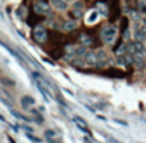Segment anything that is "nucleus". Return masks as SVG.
Listing matches in <instances>:
<instances>
[{"mask_svg":"<svg viewBox=\"0 0 146 143\" xmlns=\"http://www.w3.org/2000/svg\"><path fill=\"white\" fill-rule=\"evenodd\" d=\"M55 136H56V133L54 130H50V129H49V130L45 132V137H46V138H49V139H50V138H55Z\"/></svg>","mask_w":146,"mask_h":143,"instance_id":"nucleus-20","label":"nucleus"},{"mask_svg":"<svg viewBox=\"0 0 146 143\" xmlns=\"http://www.w3.org/2000/svg\"><path fill=\"white\" fill-rule=\"evenodd\" d=\"M146 40V26H142L141 28L136 31V41H140V43H144Z\"/></svg>","mask_w":146,"mask_h":143,"instance_id":"nucleus-9","label":"nucleus"},{"mask_svg":"<svg viewBox=\"0 0 146 143\" xmlns=\"http://www.w3.org/2000/svg\"><path fill=\"white\" fill-rule=\"evenodd\" d=\"M26 136H27V138H28V139H31V141H32V142H36V143H41V142H42L40 138H37V137L32 136V134H31V133H27V134H26Z\"/></svg>","mask_w":146,"mask_h":143,"instance_id":"nucleus-18","label":"nucleus"},{"mask_svg":"<svg viewBox=\"0 0 146 143\" xmlns=\"http://www.w3.org/2000/svg\"><path fill=\"white\" fill-rule=\"evenodd\" d=\"M96 56H98V64L99 66H103V64L106 62V53L103 50V49H100V50L96 52Z\"/></svg>","mask_w":146,"mask_h":143,"instance_id":"nucleus-11","label":"nucleus"},{"mask_svg":"<svg viewBox=\"0 0 146 143\" xmlns=\"http://www.w3.org/2000/svg\"><path fill=\"white\" fill-rule=\"evenodd\" d=\"M64 1H67V3H68V1H73V0H64Z\"/></svg>","mask_w":146,"mask_h":143,"instance_id":"nucleus-25","label":"nucleus"},{"mask_svg":"<svg viewBox=\"0 0 146 143\" xmlns=\"http://www.w3.org/2000/svg\"><path fill=\"white\" fill-rule=\"evenodd\" d=\"M9 141H10V143H15L14 141H13V138H12V137H9Z\"/></svg>","mask_w":146,"mask_h":143,"instance_id":"nucleus-24","label":"nucleus"},{"mask_svg":"<svg viewBox=\"0 0 146 143\" xmlns=\"http://www.w3.org/2000/svg\"><path fill=\"white\" fill-rule=\"evenodd\" d=\"M51 4H53V7L55 9H59V10H66L68 8V4L64 0H51Z\"/></svg>","mask_w":146,"mask_h":143,"instance_id":"nucleus-10","label":"nucleus"},{"mask_svg":"<svg viewBox=\"0 0 146 143\" xmlns=\"http://www.w3.org/2000/svg\"><path fill=\"white\" fill-rule=\"evenodd\" d=\"M99 14H100V13H99L98 10H92V12L88 14V17L86 18V22L87 23H95L99 18Z\"/></svg>","mask_w":146,"mask_h":143,"instance_id":"nucleus-13","label":"nucleus"},{"mask_svg":"<svg viewBox=\"0 0 146 143\" xmlns=\"http://www.w3.org/2000/svg\"><path fill=\"white\" fill-rule=\"evenodd\" d=\"M85 58V62L90 66H94V64H98V56H96V52L94 50H87L83 56Z\"/></svg>","mask_w":146,"mask_h":143,"instance_id":"nucleus-4","label":"nucleus"},{"mask_svg":"<svg viewBox=\"0 0 146 143\" xmlns=\"http://www.w3.org/2000/svg\"><path fill=\"white\" fill-rule=\"evenodd\" d=\"M0 121H3V123H7L8 124V121H7V119L4 117V116L1 115V113H0Z\"/></svg>","mask_w":146,"mask_h":143,"instance_id":"nucleus-21","label":"nucleus"},{"mask_svg":"<svg viewBox=\"0 0 146 143\" xmlns=\"http://www.w3.org/2000/svg\"><path fill=\"white\" fill-rule=\"evenodd\" d=\"M123 38H124V39H128V38H129V32H128V30H127V31H124V35H123Z\"/></svg>","mask_w":146,"mask_h":143,"instance_id":"nucleus-22","label":"nucleus"},{"mask_svg":"<svg viewBox=\"0 0 146 143\" xmlns=\"http://www.w3.org/2000/svg\"><path fill=\"white\" fill-rule=\"evenodd\" d=\"M132 62L136 64V67L144 68L145 67V56L142 53H133L132 54Z\"/></svg>","mask_w":146,"mask_h":143,"instance_id":"nucleus-6","label":"nucleus"},{"mask_svg":"<svg viewBox=\"0 0 146 143\" xmlns=\"http://www.w3.org/2000/svg\"><path fill=\"white\" fill-rule=\"evenodd\" d=\"M139 9L142 14H146V0H139Z\"/></svg>","mask_w":146,"mask_h":143,"instance_id":"nucleus-17","label":"nucleus"},{"mask_svg":"<svg viewBox=\"0 0 146 143\" xmlns=\"http://www.w3.org/2000/svg\"><path fill=\"white\" fill-rule=\"evenodd\" d=\"M77 27V22H76V21H66V22L63 23V30L64 31H72V30H74V28Z\"/></svg>","mask_w":146,"mask_h":143,"instance_id":"nucleus-12","label":"nucleus"},{"mask_svg":"<svg viewBox=\"0 0 146 143\" xmlns=\"http://www.w3.org/2000/svg\"><path fill=\"white\" fill-rule=\"evenodd\" d=\"M118 63L121 66H127V64L132 63V56L131 54H122V56L118 57Z\"/></svg>","mask_w":146,"mask_h":143,"instance_id":"nucleus-8","label":"nucleus"},{"mask_svg":"<svg viewBox=\"0 0 146 143\" xmlns=\"http://www.w3.org/2000/svg\"><path fill=\"white\" fill-rule=\"evenodd\" d=\"M33 39L37 43H45L46 41V31L42 26H37L33 30Z\"/></svg>","mask_w":146,"mask_h":143,"instance_id":"nucleus-2","label":"nucleus"},{"mask_svg":"<svg viewBox=\"0 0 146 143\" xmlns=\"http://www.w3.org/2000/svg\"><path fill=\"white\" fill-rule=\"evenodd\" d=\"M101 40L105 44H111L117 38V27L115 26H105L101 30Z\"/></svg>","mask_w":146,"mask_h":143,"instance_id":"nucleus-1","label":"nucleus"},{"mask_svg":"<svg viewBox=\"0 0 146 143\" xmlns=\"http://www.w3.org/2000/svg\"><path fill=\"white\" fill-rule=\"evenodd\" d=\"M73 50V56L74 57H83L85 56V53L87 50H86L85 46H78V48H72Z\"/></svg>","mask_w":146,"mask_h":143,"instance_id":"nucleus-15","label":"nucleus"},{"mask_svg":"<svg viewBox=\"0 0 146 143\" xmlns=\"http://www.w3.org/2000/svg\"><path fill=\"white\" fill-rule=\"evenodd\" d=\"M33 9H35V12L37 13V14H48L49 12H50V7H49V4H46V3L44 1H37L35 5H33Z\"/></svg>","mask_w":146,"mask_h":143,"instance_id":"nucleus-3","label":"nucleus"},{"mask_svg":"<svg viewBox=\"0 0 146 143\" xmlns=\"http://www.w3.org/2000/svg\"><path fill=\"white\" fill-rule=\"evenodd\" d=\"M36 103V101L33 99L31 95H25V97L21 98V106L23 108H30L31 106H33Z\"/></svg>","mask_w":146,"mask_h":143,"instance_id":"nucleus-7","label":"nucleus"},{"mask_svg":"<svg viewBox=\"0 0 146 143\" xmlns=\"http://www.w3.org/2000/svg\"><path fill=\"white\" fill-rule=\"evenodd\" d=\"M72 120H73V123L76 124V126H77L80 130H82V132H85V133L90 134V132H88V129H87V123H86L82 117H80V116H74Z\"/></svg>","mask_w":146,"mask_h":143,"instance_id":"nucleus-5","label":"nucleus"},{"mask_svg":"<svg viewBox=\"0 0 146 143\" xmlns=\"http://www.w3.org/2000/svg\"><path fill=\"white\" fill-rule=\"evenodd\" d=\"M73 13H74L76 18H81L82 17V4L81 3H76L74 7H73Z\"/></svg>","mask_w":146,"mask_h":143,"instance_id":"nucleus-14","label":"nucleus"},{"mask_svg":"<svg viewBox=\"0 0 146 143\" xmlns=\"http://www.w3.org/2000/svg\"><path fill=\"white\" fill-rule=\"evenodd\" d=\"M144 50H145V53H146V48H145V49H144Z\"/></svg>","mask_w":146,"mask_h":143,"instance_id":"nucleus-26","label":"nucleus"},{"mask_svg":"<svg viewBox=\"0 0 146 143\" xmlns=\"http://www.w3.org/2000/svg\"><path fill=\"white\" fill-rule=\"evenodd\" d=\"M114 121L118 124H122V125H127V123H123V121H121V120H114Z\"/></svg>","mask_w":146,"mask_h":143,"instance_id":"nucleus-23","label":"nucleus"},{"mask_svg":"<svg viewBox=\"0 0 146 143\" xmlns=\"http://www.w3.org/2000/svg\"><path fill=\"white\" fill-rule=\"evenodd\" d=\"M81 43L88 45V44H91V39L88 38V36H86V35H81Z\"/></svg>","mask_w":146,"mask_h":143,"instance_id":"nucleus-19","label":"nucleus"},{"mask_svg":"<svg viewBox=\"0 0 146 143\" xmlns=\"http://www.w3.org/2000/svg\"><path fill=\"white\" fill-rule=\"evenodd\" d=\"M96 10H98L99 13H101L103 15L108 14V8H106L105 5L103 4V3H98V9H96Z\"/></svg>","mask_w":146,"mask_h":143,"instance_id":"nucleus-16","label":"nucleus"}]
</instances>
